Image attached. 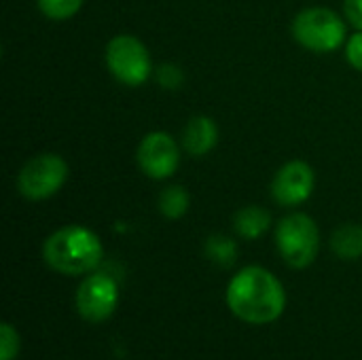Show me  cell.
Wrapping results in <instances>:
<instances>
[{"instance_id": "9a60e30c", "label": "cell", "mask_w": 362, "mask_h": 360, "mask_svg": "<svg viewBox=\"0 0 362 360\" xmlns=\"http://www.w3.org/2000/svg\"><path fill=\"white\" fill-rule=\"evenodd\" d=\"M36 2H38V8L42 11V15L53 21L70 19L83 6V0H36Z\"/></svg>"}, {"instance_id": "3957f363", "label": "cell", "mask_w": 362, "mask_h": 360, "mask_svg": "<svg viewBox=\"0 0 362 360\" xmlns=\"http://www.w3.org/2000/svg\"><path fill=\"white\" fill-rule=\"evenodd\" d=\"M276 246L288 267H310L320 252V231L316 221L303 212L284 216L276 227Z\"/></svg>"}, {"instance_id": "9c48e42d", "label": "cell", "mask_w": 362, "mask_h": 360, "mask_svg": "<svg viewBox=\"0 0 362 360\" xmlns=\"http://www.w3.org/2000/svg\"><path fill=\"white\" fill-rule=\"evenodd\" d=\"M314 185L316 176L310 163L299 159L288 161L276 172L272 180V197L284 208H295L310 199Z\"/></svg>"}, {"instance_id": "d6986e66", "label": "cell", "mask_w": 362, "mask_h": 360, "mask_svg": "<svg viewBox=\"0 0 362 360\" xmlns=\"http://www.w3.org/2000/svg\"><path fill=\"white\" fill-rule=\"evenodd\" d=\"M344 13L356 30H362V0H346Z\"/></svg>"}, {"instance_id": "5bb4252c", "label": "cell", "mask_w": 362, "mask_h": 360, "mask_svg": "<svg viewBox=\"0 0 362 360\" xmlns=\"http://www.w3.org/2000/svg\"><path fill=\"white\" fill-rule=\"evenodd\" d=\"M204 250H206V257L212 263L221 265V267H231L235 263V259H238V246L227 236H212V238H208Z\"/></svg>"}, {"instance_id": "8992f818", "label": "cell", "mask_w": 362, "mask_h": 360, "mask_svg": "<svg viewBox=\"0 0 362 360\" xmlns=\"http://www.w3.org/2000/svg\"><path fill=\"white\" fill-rule=\"evenodd\" d=\"M68 180V163L55 153L32 157L17 176V191L30 199L40 202L55 195Z\"/></svg>"}, {"instance_id": "8fae6325", "label": "cell", "mask_w": 362, "mask_h": 360, "mask_svg": "<svg viewBox=\"0 0 362 360\" xmlns=\"http://www.w3.org/2000/svg\"><path fill=\"white\" fill-rule=\"evenodd\" d=\"M272 227V214L259 206H246L233 216V229L244 240H257Z\"/></svg>"}, {"instance_id": "ac0fdd59", "label": "cell", "mask_w": 362, "mask_h": 360, "mask_svg": "<svg viewBox=\"0 0 362 360\" xmlns=\"http://www.w3.org/2000/svg\"><path fill=\"white\" fill-rule=\"evenodd\" d=\"M346 57L348 62L362 72V30H358L346 45Z\"/></svg>"}, {"instance_id": "7a4b0ae2", "label": "cell", "mask_w": 362, "mask_h": 360, "mask_svg": "<svg viewBox=\"0 0 362 360\" xmlns=\"http://www.w3.org/2000/svg\"><path fill=\"white\" fill-rule=\"evenodd\" d=\"M104 248L100 238L81 225H68L53 231L42 244L45 263L64 276H85L98 269Z\"/></svg>"}, {"instance_id": "ba28073f", "label": "cell", "mask_w": 362, "mask_h": 360, "mask_svg": "<svg viewBox=\"0 0 362 360\" xmlns=\"http://www.w3.org/2000/svg\"><path fill=\"white\" fill-rule=\"evenodd\" d=\"M136 159L140 170L153 180L170 178L180 163V149L176 140L165 132L146 134L136 151Z\"/></svg>"}, {"instance_id": "277c9868", "label": "cell", "mask_w": 362, "mask_h": 360, "mask_svg": "<svg viewBox=\"0 0 362 360\" xmlns=\"http://www.w3.org/2000/svg\"><path fill=\"white\" fill-rule=\"evenodd\" d=\"M293 36L310 51L331 53L346 40V23L333 8L310 6L295 17Z\"/></svg>"}, {"instance_id": "5b68a950", "label": "cell", "mask_w": 362, "mask_h": 360, "mask_svg": "<svg viewBox=\"0 0 362 360\" xmlns=\"http://www.w3.org/2000/svg\"><path fill=\"white\" fill-rule=\"evenodd\" d=\"M106 66L110 74L127 87L146 83L153 72L148 49L132 34H119L110 38L106 45Z\"/></svg>"}, {"instance_id": "6da1fadb", "label": "cell", "mask_w": 362, "mask_h": 360, "mask_svg": "<svg viewBox=\"0 0 362 360\" xmlns=\"http://www.w3.org/2000/svg\"><path fill=\"white\" fill-rule=\"evenodd\" d=\"M227 306L235 318L248 325H269L284 314L286 291L265 267L240 269L227 286Z\"/></svg>"}, {"instance_id": "52a82bcc", "label": "cell", "mask_w": 362, "mask_h": 360, "mask_svg": "<svg viewBox=\"0 0 362 360\" xmlns=\"http://www.w3.org/2000/svg\"><path fill=\"white\" fill-rule=\"evenodd\" d=\"M119 306V286L117 280L108 274L95 272L89 274L76 291V312L87 323L108 320Z\"/></svg>"}, {"instance_id": "e0dca14e", "label": "cell", "mask_w": 362, "mask_h": 360, "mask_svg": "<svg viewBox=\"0 0 362 360\" xmlns=\"http://www.w3.org/2000/svg\"><path fill=\"white\" fill-rule=\"evenodd\" d=\"M157 79H159V83H161L165 89H176V87L182 83V72H180V68L174 66V64H163V66H159V70H157Z\"/></svg>"}, {"instance_id": "2e32d148", "label": "cell", "mask_w": 362, "mask_h": 360, "mask_svg": "<svg viewBox=\"0 0 362 360\" xmlns=\"http://www.w3.org/2000/svg\"><path fill=\"white\" fill-rule=\"evenodd\" d=\"M19 333L11 325H0V360H15L19 356Z\"/></svg>"}, {"instance_id": "7c38bea8", "label": "cell", "mask_w": 362, "mask_h": 360, "mask_svg": "<svg viewBox=\"0 0 362 360\" xmlns=\"http://www.w3.org/2000/svg\"><path fill=\"white\" fill-rule=\"evenodd\" d=\"M331 248L339 259L354 261L362 257V225H344L331 236Z\"/></svg>"}, {"instance_id": "30bf717a", "label": "cell", "mask_w": 362, "mask_h": 360, "mask_svg": "<svg viewBox=\"0 0 362 360\" xmlns=\"http://www.w3.org/2000/svg\"><path fill=\"white\" fill-rule=\"evenodd\" d=\"M218 142V127L212 117L197 115L193 117L185 132H182V146L191 157H204L208 155Z\"/></svg>"}, {"instance_id": "4fadbf2b", "label": "cell", "mask_w": 362, "mask_h": 360, "mask_svg": "<svg viewBox=\"0 0 362 360\" xmlns=\"http://www.w3.org/2000/svg\"><path fill=\"white\" fill-rule=\"evenodd\" d=\"M157 204H159V212H161L165 219L176 221V219H182V216L187 214L191 199H189V193H187L185 187H180V185H170V187H165V189L159 193V202H157Z\"/></svg>"}]
</instances>
